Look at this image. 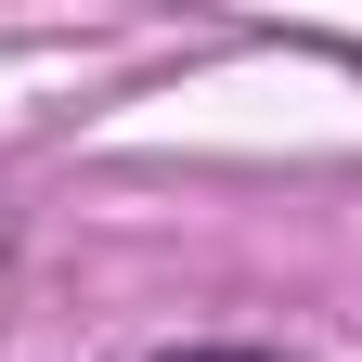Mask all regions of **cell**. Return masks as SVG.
Wrapping results in <instances>:
<instances>
[{
	"label": "cell",
	"mask_w": 362,
	"mask_h": 362,
	"mask_svg": "<svg viewBox=\"0 0 362 362\" xmlns=\"http://www.w3.org/2000/svg\"><path fill=\"white\" fill-rule=\"evenodd\" d=\"M156 362H272V349H233V337H194V349H156Z\"/></svg>",
	"instance_id": "1"
}]
</instances>
